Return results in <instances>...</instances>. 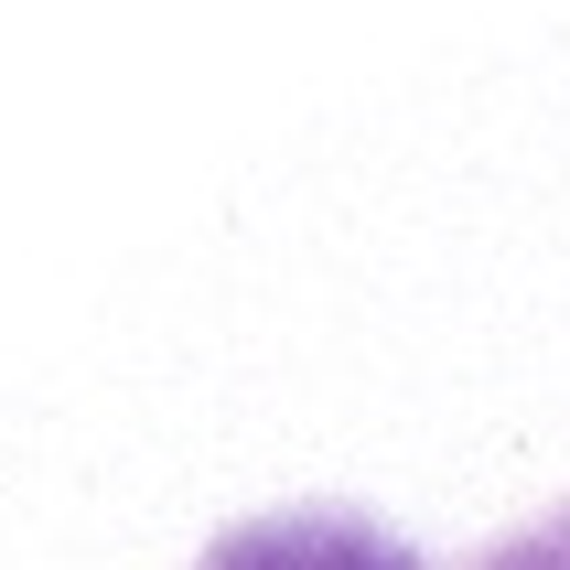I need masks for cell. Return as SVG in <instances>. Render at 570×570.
I'll use <instances>...</instances> for the list:
<instances>
[{
	"label": "cell",
	"instance_id": "cell-1",
	"mask_svg": "<svg viewBox=\"0 0 570 570\" xmlns=\"http://www.w3.org/2000/svg\"><path fill=\"white\" fill-rule=\"evenodd\" d=\"M216 570H399V549L355 539V528H269V539L226 549Z\"/></svg>",
	"mask_w": 570,
	"mask_h": 570
},
{
	"label": "cell",
	"instance_id": "cell-2",
	"mask_svg": "<svg viewBox=\"0 0 570 570\" xmlns=\"http://www.w3.org/2000/svg\"><path fill=\"white\" fill-rule=\"evenodd\" d=\"M528 570H570V549H549V560H528Z\"/></svg>",
	"mask_w": 570,
	"mask_h": 570
}]
</instances>
